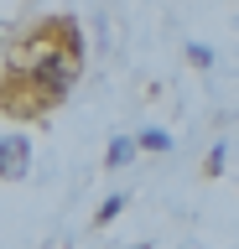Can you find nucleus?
Returning a JSON list of instances; mask_svg holds the SVG:
<instances>
[{"label": "nucleus", "instance_id": "1", "mask_svg": "<svg viewBox=\"0 0 239 249\" xmlns=\"http://www.w3.org/2000/svg\"><path fill=\"white\" fill-rule=\"evenodd\" d=\"M26 166H32V145H26V135H0V177L16 182V177H26Z\"/></svg>", "mask_w": 239, "mask_h": 249}, {"label": "nucleus", "instance_id": "2", "mask_svg": "<svg viewBox=\"0 0 239 249\" xmlns=\"http://www.w3.org/2000/svg\"><path fill=\"white\" fill-rule=\"evenodd\" d=\"M37 83L47 93H68V83H73V62L68 57H47L42 68H37Z\"/></svg>", "mask_w": 239, "mask_h": 249}, {"label": "nucleus", "instance_id": "3", "mask_svg": "<svg viewBox=\"0 0 239 249\" xmlns=\"http://www.w3.org/2000/svg\"><path fill=\"white\" fill-rule=\"evenodd\" d=\"M135 145H141V151H166L172 140L161 135V130H141V140H135Z\"/></svg>", "mask_w": 239, "mask_h": 249}, {"label": "nucleus", "instance_id": "4", "mask_svg": "<svg viewBox=\"0 0 239 249\" xmlns=\"http://www.w3.org/2000/svg\"><path fill=\"white\" fill-rule=\"evenodd\" d=\"M130 156H135V140H114L110 145V166H125Z\"/></svg>", "mask_w": 239, "mask_h": 249}, {"label": "nucleus", "instance_id": "5", "mask_svg": "<svg viewBox=\"0 0 239 249\" xmlns=\"http://www.w3.org/2000/svg\"><path fill=\"white\" fill-rule=\"evenodd\" d=\"M120 208H125V197H110V202H104V208H99V223H110V218L120 213Z\"/></svg>", "mask_w": 239, "mask_h": 249}]
</instances>
